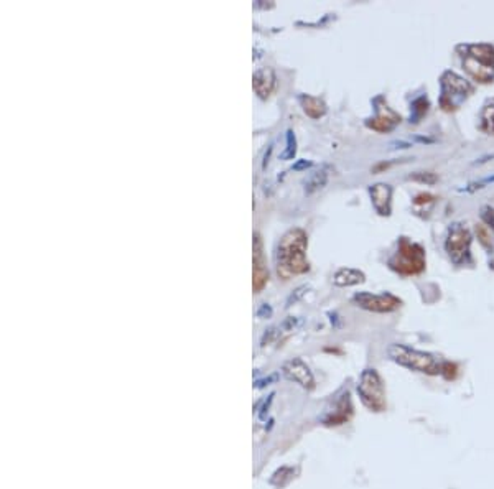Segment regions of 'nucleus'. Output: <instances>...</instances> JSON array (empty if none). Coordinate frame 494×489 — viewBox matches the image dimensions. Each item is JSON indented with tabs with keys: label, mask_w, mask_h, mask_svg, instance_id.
Instances as JSON below:
<instances>
[{
	"label": "nucleus",
	"mask_w": 494,
	"mask_h": 489,
	"mask_svg": "<svg viewBox=\"0 0 494 489\" xmlns=\"http://www.w3.org/2000/svg\"><path fill=\"white\" fill-rule=\"evenodd\" d=\"M362 282H364V273L354 269H340L333 277V283L338 287H351Z\"/></svg>",
	"instance_id": "obj_15"
},
{
	"label": "nucleus",
	"mask_w": 494,
	"mask_h": 489,
	"mask_svg": "<svg viewBox=\"0 0 494 489\" xmlns=\"http://www.w3.org/2000/svg\"><path fill=\"white\" fill-rule=\"evenodd\" d=\"M308 238L303 229H292L283 236L277 249V270L278 277L288 280L295 273L308 272L310 265L307 261Z\"/></svg>",
	"instance_id": "obj_1"
},
{
	"label": "nucleus",
	"mask_w": 494,
	"mask_h": 489,
	"mask_svg": "<svg viewBox=\"0 0 494 489\" xmlns=\"http://www.w3.org/2000/svg\"><path fill=\"white\" fill-rule=\"evenodd\" d=\"M435 201V198L432 196V194H419L417 198L414 199V203H415V206H419V204H427V203H433Z\"/></svg>",
	"instance_id": "obj_25"
},
{
	"label": "nucleus",
	"mask_w": 494,
	"mask_h": 489,
	"mask_svg": "<svg viewBox=\"0 0 494 489\" xmlns=\"http://www.w3.org/2000/svg\"><path fill=\"white\" fill-rule=\"evenodd\" d=\"M357 394H359L361 402L364 404L366 409H369L371 412H384L387 409L386 401V387L384 381L379 372L376 369H364L357 382Z\"/></svg>",
	"instance_id": "obj_3"
},
{
	"label": "nucleus",
	"mask_w": 494,
	"mask_h": 489,
	"mask_svg": "<svg viewBox=\"0 0 494 489\" xmlns=\"http://www.w3.org/2000/svg\"><path fill=\"white\" fill-rule=\"evenodd\" d=\"M351 414H353V407H351L350 401V394L346 392V396H343L336 402V410L333 414L327 415L323 419V424L328 425V427H336V425H343L350 420Z\"/></svg>",
	"instance_id": "obj_12"
},
{
	"label": "nucleus",
	"mask_w": 494,
	"mask_h": 489,
	"mask_svg": "<svg viewBox=\"0 0 494 489\" xmlns=\"http://www.w3.org/2000/svg\"><path fill=\"white\" fill-rule=\"evenodd\" d=\"M353 302L357 305V307L369 310V312H376V313H389L401 307V300L389 295V293H386V295L357 293V295H354Z\"/></svg>",
	"instance_id": "obj_5"
},
{
	"label": "nucleus",
	"mask_w": 494,
	"mask_h": 489,
	"mask_svg": "<svg viewBox=\"0 0 494 489\" xmlns=\"http://www.w3.org/2000/svg\"><path fill=\"white\" fill-rule=\"evenodd\" d=\"M303 290H307V287H300V288H298V290H295V297L292 295L290 298H288V302H287L288 307H290L292 302H297V300L303 295Z\"/></svg>",
	"instance_id": "obj_29"
},
{
	"label": "nucleus",
	"mask_w": 494,
	"mask_h": 489,
	"mask_svg": "<svg viewBox=\"0 0 494 489\" xmlns=\"http://www.w3.org/2000/svg\"><path fill=\"white\" fill-rule=\"evenodd\" d=\"M300 102L305 114L310 115L312 119H320L327 114V106H325V102L320 98L300 96Z\"/></svg>",
	"instance_id": "obj_16"
},
{
	"label": "nucleus",
	"mask_w": 494,
	"mask_h": 489,
	"mask_svg": "<svg viewBox=\"0 0 494 489\" xmlns=\"http://www.w3.org/2000/svg\"><path fill=\"white\" fill-rule=\"evenodd\" d=\"M399 122H401V117H399L391 107L381 106L379 109H377L376 117L367 120V127L376 130V132L384 134V132H389V130H392Z\"/></svg>",
	"instance_id": "obj_9"
},
{
	"label": "nucleus",
	"mask_w": 494,
	"mask_h": 489,
	"mask_svg": "<svg viewBox=\"0 0 494 489\" xmlns=\"http://www.w3.org/2000/svg\"><path fill=\"white\" fill-rule=\"evenodd\" d=\"M465 68L476 81H480V83H491L493 81V78H494L493 68L481 65V63H478L476 60H473V58H470V56H466Z\"/></svg>",
	"instance_id": "obj_14"
},
{
	"label": "nucleus",
	"mask_w": 494,
	"mask_h": 489,
	"mask_svg": "<svg viewBox=\"0 0 494 489\" xmlns=\"http://www.w3.org/2000/svg\"><path fill=\"white\" fill-rule=\"evenodd\" d=\"M272 315V308L269 307V305H262V307L259 308V312H257V317L259 318H267V317H270Z\"/></svg>",
	"instance_id": "obj_27"
},
{
	"label": "nucleus",
	"mask_w": 494,
	"mask_h": 489,
	"mask_svg": "<svg viewBox=\"0 0 494 489\" xmlns=\"http://www.w3.org/2000/svg\"><path fill=\"white\" fill-rule=\"evenodd\" d=\"M387 354L397 364L407 367V369L424 372V374L437 376L441 371V364H438L432 354L411 349L404 345H391L387 349Z\"/></svg>",
	"instance_id": "obj_2"
},
{
	"label": "nucleus",
	"mask_w": 494,
	"mask_h": 489,
	"mask_svg": "<svg viewBox=\"0 0 494 489\" xmlns=\"http://www.w3.org/2000/svg\"><path fill=\"white\" fill-rule=\"evenodd\" d=\"M391 267L402 275H417L425 269V252L419 244L402 239L396 256L391 259Z\"/></svg>",
	"instance_id": "obj_4"
},
{
	"label": "nucleus",
	"mask_w": 494,
	"mask_h": 489,
	"mask_svg": "<svg viewBox=\"0 0 494 489\" xmlns=\"http://www.w3.org/2000/svg\"><path fill=\"white\" fill-rule=\"evenodd\" d=\"M369 193L376 211L382 214V216H389V214H391L392 188L389 185H384V183H377V185L369 188Z\"/></svg>",
	"instance_id": "obj_11"
},
{
	"label": "nucleus",
	"mask_w": 494,
	"mask_h": 489,
	"mask_svg": "<svg viewBox=\"0 0 494 489\" xmlns=\"http://www.w3.org/2000/svg\"><path fill=\"white\" fill-rule=\"evenodd\" d=\"M327 173H325V170L322 172H317V173H313L312 177L308 178L307 182H305V190H307V193H312L315 190H318V188H322L325 183H327Z\"/></svg>",
	"instance_id": "obj_18"
},
{
	"label": "nucleus",
	"mask_w": 494,
	"mask_h": 489,
	"mask_svg": "<svg viewBox=\"0 0 494 489\" xmlns=\"http://www.w3.org/2000/svg\"><path fill=\"white\" fill-rule=\"evenodd\" d=\"M471 243V236L465 228L456 226L450 231L448 239H446V251L453 262H461L468 254V247Z\"/></svg>",
	"instance_id": "obj_6"
},
{
	"label": "nucleus",
	"mask_w": 494,
	"mask_h": 489,
	"mask_svg": "<svg viewBox=\"0 0 494 489\" xmlns=\"http://www.w3.org/2000/svg\"><path fill=\"white\" fill-rule=\"evenodd\" d=\"M295 157V137H293L292 130L287 132V150L282 155V159H293Z\"/></svg>",
	"instance_id": "obj_22"
},
{
	"label": "nucleus",
	"mask_w": 494,
	"mask_h": 489,
	"mask_svg": "<svg viewBox=\"0 0 494 489\" xmlns=\"http://www.w3.org/2000/svg\"><path fill=\"white\" fill-rule=\"evenodd\" d=\"M476 234L478 239H480V243L485 247H491L493 246V239H491V229L488 228L486 224H476Z\"/></svg>",
	"instance_id": "obj_20"
},
{
	"label": "nucleus",
	"mask_w": 494,
	"mask_h": 489,
	"mask_svg": "<svg viewBox=\"0 0 494 489\" xmlns=\"http://www.w3.org/2000/svg\"><path fill=\"white\" fill-rule=\"evenodd\" d=\"M427 109H429V102L425 98H420L414 102V112H415V115H417V117H422V115L427 112Z\"/></svg>",
	"instance_id": "obj_23"
},
{
	"label": "nucleus",
	"mask_w": 494,
	"mask_h": 489,
	"mask_svg": "<svg viewBox=\"0 0 494 489\" xmlns=\"http://www.w3.org/2000/svg\"><path fill=\"white\" fill-rule=\"evenodd\" d=\"M481 129L488 134L494 135V106H488L483 112V125Z\"/></svg>",
	"instance_id": "obj_19"
},
{
	"label": "nucleus",
	"mask_w": 494,
	"mask_h": 489,
	"mask_svg": "<svg viewBox=\"0 0 494 489\" xmlns=\"http://www.w3.org/2000/svg\"><path fill=\"white\" fill-rule=\"evenodd\" d=\"M269 280V270L266 267L264 247H262L261 234H254V278H252V287L254 292H261Z\"/></svg>",
	"instance_id": "obj_8"
},
{
	"label": "nucleus",
	"mask_w": 494,
	"mask_h": 489,
	"mask_svg": "<svg viewBox=\"0 0 494 489\" xmlns=\"http://www.w3.org/2000/svg\"><path fill=\"white\" fill-rule=\"evenodd\" d=\"M283 374H285L287 379H290L293 382L300 384L303 389H308V391H312L315 387V379L312 371H310V367L305 364L302 359H292L283 364L282 367Z\"/></svg>",
	"instance_id": "obj_7"
},
{
	"label": "nucleus",
	"mask_w": 494,
	"mask_h": 489,
	"mask_svg": "<svg viewBox=\"0 0 494 489\" xmlns=\"http://www.w3.org/2000/svg\"><path fill=\"white\" fill-rule=\"evenodd\" d=\"M411 180L420 182V183H427V185H433L435 182H437V177L433 175V173H417V175H412Z\"/></svg>",
	"instance_id": "obj_24"
},
{
	"label": "nucleus",
	"mask_w": 494,
	"mask_h": 489,
	"mask_svg": "<svg viewBox=\"0 0 494 489\" xmlns=\"http://www.w3.org/2000/svg\"><path fill=\"white\" fill-rule=\"evenodd\" d=\"M468 56L476 60L481 65L490 66L494 70V48L490 45H473L470 46V53Z\"/></svg>",
	"instance_id": "obj_17"
},
{
	"label": "nucleus",
	"mask_w": 494,
	"mask_h": 489,
	"mask_svg": "<svg viewBox=\"0 0 494 489\" xmlns=\"http://www.w3.org/2000/svg\"><path fill=\"white\" fill-rule=\"evenodd\" d=\"M277 336V328H270V330H267V333L262 336V341H261V346H266V345H269L272 340H274Z\"/></svg>",
	"instance_id": "obj_26"
},
{
	"label": "nucleus",
	"mask_w": 494,
	"mask_h": 489,
	"mask_svg": "<svg viewBox=\"0 0 494 489\" xmlns=\"http://www.w3.org/2000/svg\"><path fill=\"white\" fill-rule=\"evenodd\" d=\"M252 86H254V91L261 99L269 98L275 88V75L272 71V68H261V70H257L254 73V78H252Z\"/></svg>",
	"instance_id": "obj_10"
},
{
	"label": "nucleus",
	"mask_w": 494,
	"mask_h": 489,
	"mask_svg": "<svg viewBox=\"0 0 494 489\" xmlns=\"http://www.w3.org/2000/svg\"><path fill=\"white\" fill-rule=\"evenodd\" d=\"M468 91H470V86H468L465 80H461L460 76L453 75V73H446L443 76V99H441V102H445L446 99L451 101V96H460V94H466ZM448 107L450 102L446 106V110H448Z\"/></svg>",
	"instance_id": "obj_13"
},
{
	"label": "nucleus",
	"mask_w": 494,
	"mask_h": 489,
	"mask_svg": "<svg viewBox=\"0 0 494 489\" xmlns=\"http://www.w3.org/2000/svg\"><path fill=\"white\" fill-rule=\"evenodd\" d=\"M440 374L443 376L446 381H455L456 376H458V366H456L455 362H443Z\"/></svg>",
	"instance_id": "obj_21"
},
{
	"label": "nucleus",
	"mask_w": 494,
	"mask_h": 489,
	"mask_svg": "<svg viewBox=\"0 0 494 489\" xmlns=\"http://www.w3.org/2000/svg\"><path fill=\"white\" fill-rule=\"evenodd\" d=\"M483 218H485V221L488 224H491L493 228H494V211L490 208H485V214H483Z\"/></svg>",
	"instance_id": "obj_28"
}]
</instances>
